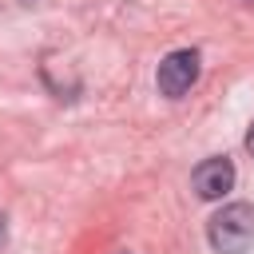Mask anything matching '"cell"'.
<instances>
[{"mask_svg": "<svg viewBox=\"0 0 254 254\" xmlns=\"http://www.w3.org/2000/svg\"><path fill=\"white\" fill-rule=\"evenodd\" d=\"M119 254H131V250H119Z\"/></svg>", "mask_w": 254, "mask_h": 254, "instance_id": "cell-6", "label": "cell"}, {"mask_svg": "<svg viewBox=\"0 0 254 254\" xmlns=\"http://www.w3.org/2000/svg\"><path fill=\"white\" fill-rule=\"evenodd\" d=\"M190 187H194V194H198V198H206V202L222 198V194L234 187V163H230L226 155L202 159V163L194 167V175H190Z\"/></svg>", "mask_w": 254, "mask_h": 254, "instance_id": "cell-3", "label": "cell"}, {"mask_svg": "<svg viewBox=\"0 0 254 254\" xmlns=\"http://www.w3.org/2000/svg\"><path fill=\"white\" fill-rule=\"evenodd\" d=\"M246 151H250V155H254V127H250V131H246Z\"/></svg>", "mask_w": 254, "mask_h": 254, "instance_id": "cell-5", "label": "cell"}, {"mask_svg": "<svg viewBox=\"0 0 254 254\" xmlns=\"http://www.w3.org/2000/svg\"><path fill=\"white\" fill-rule=\"evenodd\" d=\"M198 52L194 48H179V52H171L163 64H159V75H155V83H159V95H167V99H179V95H187L190 87H194V79H198Z\"/></svg>", "mask_w": 254, "mask_h": 254, "instance_id": "cell-2", "label": "cell"}, {"mask_svg": "<svg viewBox=\"0 0 254 254\" xmlns=\"http://www.w3.org/2000/svg\"><path fill=\"white\" fill-rule=\"evenodd\" d=\"M4 238H8V218L0 214V246H4Z\"/></svg>", "mask_w": 254, "mask_h": 254, "instance_id": "cell-4", "label": "cell"}, {"mask_svg": "<svg viewBox=\"0 0 254 254\" xmlns=\"http://www.w3.org/2000/svg\"><path fill=\"white\" fill-rule=\"evenodd\" d=\"M206 238L218 254H246L254 246V206L250 202H226L206 222Z\"/></svg>", "mask_w": 254, "mask_h": 254, "instance_id": "cell-1", "label": "cell"}]
</instances>
